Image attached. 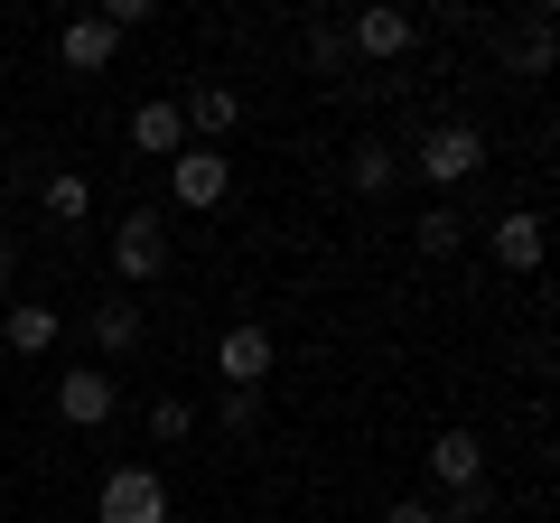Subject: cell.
<instances>
[{"mask_svg":"<svg viewBox=\"0 0 560 523\" xmlns=\"http://www.w3.org/2000/svg\"><path fill=\"white\" fill-rule=\"evenodd\" d=\"M411 168L430 187H467L486 168V131L477 121H430V131H420V150H411Z\"/></svg>","mask_w":560,"mask_h":523,"instance_id":"obj_1","label":"cell"},{"mask_svg":"<svg viewBox=\"0 0 560 523\" xmlns=\"http://www.w3.org/2000/svg\"><path fill=\"white\" fill-rule=\"evenodd\" d=\"M113 271H121V290H150L168 271V224H160V206H131V216L113 224Z\"/></svg>","mask_w":560,"mask_h":523,"instance_id":"obj_2","label":"cell"},{"mask_svg":"<svg viewBox=\"0 0 560 523\" xmlns=\"http://www.w3.org/2000/svg\"><path fill=\"white\" fill-rule=\"evenodd\" d=\"M224 197H234V150H197V141H187L178 160H168V206H187V216H215Z\"/></svg>","mask_w":560,"mask_h":523,"instance_id":"obj_3","label":"cell"},{"mask_svg":"<svg viewBox=\"0 0 560 523\" xmlns=\"http://www.w3.org/2000/svg\"><path fill=\"white\" fill-rule=\"evenodd\" d=\"M215 374H224V393H261V383L280 374V337L261 318L224 327V337H215Z\"/></svg>","mask_w":560,"mask_h":523,"instance_id":"obj_4","label":"cell"},{"mask_svg":"<svg viewBox=\"0 0 560 523\" xmlns=\"http://www.w3.org/2000/svg\"><path fill=\"white\" fill-rule=\"evenodd\" d=\"M94 523H168V477L160 467H113L94 496Z\"/></svg>","mask_w":560,"mask_h":523,"instance_id":"obj_5","label":"cell"},{"mask_svg":"<svg viewBox=\"0 0 560 523\" xmlns=\"http://www.w3.org/2000/svg\"><path fill=\"white\" fill-rule=\"evenodd\" d=\"M113 411H121L113 364H75V374H57V421H66V430H103Z\"/></svg>","mask_w":560,"mask_h":523,"instance_id":"obj_6","label":"cell"},{"mask_svg":"<svg viewBox=\"0 0 560 523\" xmlns=\"http://www.w3.org/2000/svg\"><path fill=\"white\" fill-rule=\"evenodd\" d=\"M411 38H420V20L411 10H393V0H374V10H355L346 20V57H411Z\"/></svg>","mask_w":560,"mask_h":523,"instance_id":"obj_7","label":"cell"},{"mask_svg":"<svg viewBox=\"0 0 560 523\" xmlns=\"http://www.w3.org/2000/svg\"><path fill=\"white\" fill-rule=\"evenodd\" d=\"M113 57H121V38L94 20V10L57 28V66H66V75H113Z\"/></svg>","mask_w":560,"mask_h":523,"instance_id":"obj_8","label":"cell"},{"mask_svg":"<svg viewBox=\"0 0 560 523\" xmlns=\"http://www.w3.org/2000/svg\"><path fill=\"white\" fill-rule=\"evenodd\" d=\"M430 486H440V496L486 486V440L477 430H440V440H430Z\"/></svg>","mask_w":560,"mask_h":523,"instance_id":"obj_9","label":"cell"},{"mask_svg":"<svg viewBox=\"0 0 560 523\" xmlns=\"http://www.w3.org/2000/svg\"><path fill=\"white\" fill-rule=\"evenodd\" d=\"M495 57H504V75H551V66H560V28H551V10H533L514 38H495Z\"/></svg>","mask_w":560,"mask_h":523,"instance_id":"obj_10","label":"cell"},{"mask_svg":"<svg viewBox=\"0 0 560 523\" xmlns=\"http://www.w3.org/2000/svg\"><path fill=\"white\" fill-rule=\"evenodd\" d=\"M140 327H150V318H140V300H131V290H121V300H94V309H84V337H94V356H103V364H113V356H131V346H140Z\"/></svg>","mask_w":560,"mask_h":523,"instance_id":"obj_11","label":"cell"},{"mask_svg":"<svg viewBox=\"0 0 560 523\" xmlns=\"http://www.w3.org/2000/svg\"><path fill=\"white\" fill-rule=\"evenodd\" d=\"M486 253H495L504 271H541V216H533V206L495 216V224H486Z\"/></svg>","mask_w":560,"mask_h":523,"instance_id":"obj_12","label":"cell"},{"mask_svg":"<svg viewBox=\"0 0 560 523\" xmlns=\"http://www.w3.org/2000/svg\"><path fill=\"white\" fill-rule=\"evenodd\" d=\"M0 346H10V356H47V346H57V309L47 300H10L0 309Z\"/></svg>","mask_w":560,"mask_h":523,"instance_id":"obj_13","label":"cell"},{"mask_svg":"<svg viewBox=\"0 0 560 523\" xmlns=\"http://www.w3.org/2000/svg\"><path fill=\"white\" fill-rule=\"evenodd\" d=\"M131 150H150V160H178V150H187V121H178V103H140V113H131Z\"/></svg>","mask_w":560,"mask_h":523,"instance_id":"obj_14","label":"cell"},{"mask_svg":"<svg viewBox=\"0 0 560 523\" xmlns=\"http://www.w3.org/2000/svg\"><path fill=\"white\" fill-rule=\"evenodd\" d=\"M411 243H420V262H448L467 243V216H458V206H430V216L411 224Z\"/></svg>","mask_w":560,"mask_h":523,"instance_id":"obj_15","label":"cell"},{"mask_svg":"<svg viewBox=\"0 0 560 523\" xmlns=\"http://www.w3.org/2000/svg\"><path fill=\"white\" fill-rule=\"evenodd\" d=\"M38 197H47V216H57V224H84V216H94V178H84V168H57Z\"/></svg>","mask_w":560,"mask_h":523,"instance_id":"obj_16","label":"cell"},{"mask_svg":"<svg viewBox=\"0 0 560 523\" xmlns=\"http://www.w3.org/2000/svg\"><path fill=\"white\" fill-rule=\"evenodd\" d=\"M393 178H401V160H393V150H374V141H364L355 160H346V187H355V197H383Z\"/></svg>","mask_w":560,"mask_h":523,"instance_id":"obj_17","label":"cell"},{"mask_svg":"<svg viewBox=\"0 0 560 523\" xmlns=\"http://www.w3.org/2000/svg\"><path fill=\"white\" fill-rule=\"evenodd\" d=\"M308 66H318V75H346V66H355V57H346V20H318V28H308Z\"/></svg>","mask_w":560,"mask_h":523,"instance_id":"obj_18","label":"cell"},{"mask_svg":"<svg viewBox=\"0 0 560 523\" xmlns=\"http://www.w3.org/2000/svg\"><path fill=\"white\" fill-rule=\"evenodd\" d=\"M215 430H224V440H253V430H261V393H224V403H215Z\"/></svg>","mask_w":560,"mask_h":523,"instance_id":"obj_19","label":"cell"},{"mask_svg":"<svg viewBox=\"0 0 560 523\" xmlns=\"http://www.w3.org/2000/svg\"><path fill=\"white\" fill-rule=\"evenodd\" d=\"M430 514H440V523H486V514H495V486H458V496L430 504Z\"/></svg>","mask_w":560,"mask_h":523,"instance_id":"obj_20","label":"cell"},{"mask_svg":"<svg viewBox=\"0 0 560 523\" xmlns=\"http://www.w3.org/2000/svg\"><path fill=\"white\" fill-rule=\"evenodd\" d=\"M187 430H197V411H187L178 393H168V403H150V440H187Z\"/></svg>","mask_w":560,"mask_h":523,"instance_id":"obj_21","label":"cell"},{"mask_svg":"<svg viewBox=\"0 0 560 523\" xmlns=\"http://www.w3.org/2000/svg\"><path fill=\"white\" fill-rule=\"evenodd\" d=\"M383 523H440V514H430V496H401V504H383Z\"/></svg>","mask_w":560,"mask_h":523,"instance_id":"obj_22","label":"cell"},{"mask_svg":"<svg viewBox=\"0 0 560 523\" xmlns=\"http://www.w3.org/2000/svg\"><path fill=\"white\" fill-rule=\"evenodd\" d=\"M10 271H20V243H10V234H0V290H10Z\"/></svg>","mask_w":560,"mask_h":523,"instance_id":"obj_23","label":"cell"}]
</instances>
